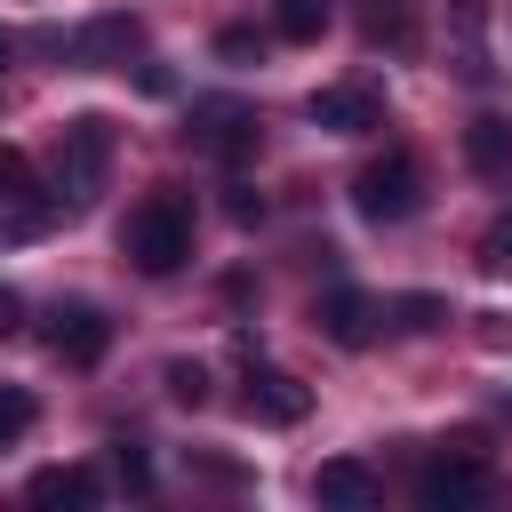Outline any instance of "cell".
Masks as SVG:
<instances>
[{
	"label": "cell",
	"mask_w": 512,
	"mask_h": 512,
	"mask_svg": "<svg viewBox=\"0 0 512 512\" xmlns=\"http://www.w3.org/2000/svg\"><path fill=\"white\" fill-rule=\"evenodd\" d=\"M120 256L144 272V280H168L192 264V200L184 192H144L120 224Z\"/></svg>",
	"instance_id": "1"
},
{
	"label": "cell",
	"mask_w": 512,
	"mask_h": 512,
	"mask_svg": "<svg viewBox=\"0 0 512 512\" xmlns=\"http://www.w3.org/2000/svg\"><path fill=\"white\" fill-rule=\"evenodd\" d=\"M352 208L368 216V224H408L416 208H424V160L416 152H376L360 176H352Z\"/></svg>",
	"instance_id": "2"
},
{
	"label": "cell",
	"mask_w": 512,
	"mask_h": 512,
	"mask_svg": "<svg viewBox=\"0 0 512 512\" xmlns=\"http://www.w3.org/2000/svg\"><path fill=\"white\" fill-rule=\"evenodd\" d=\"M56 184H40L32 176V152H16V144H0V248H24V240H40L48 224H56Z\"/></svg>",
	"instance_id": "3"
},
{
	"label": "cell",
	"mask_w": 512,
	"mask_h": 512,
	"mask_svg": "<svg viewBox=\"0 0 512 512\" xmlns=\"http://www.w3.org/2000/svg\"><path fill=\"white\" fill-rule=\"evenodd\" d=\"M104 160H112V128H104V120H64V144H56V200H64V208H88L96 184H104Z\"/></svg>",
	"instance_id": "4"
},
{
	"label": "cell",
	"mask_w": 512,
	"mask_h": 512,
	"mask_svg": "<svg viewBox=\"0 0 512 512\" xmlns=\"http://www.w3.org/2000/svg\"><path fill=\"white\" fill-rule=\"evenodd\" d=\"M416 496H424L432 512H464V504H488V496H496V472L456 448V456H432V464L416 472Z\"/></svg>",
	"instance_id": "5"
},
{
	"label": "cell",
	"mask_w": 512,
	"mask_h": 512,
	"mask_svg": "<svg viewBox=\"0 0 512 512\" xmlns=\"http://www.w3.org/2000/svg\"><path fill=\"white\" fill-rule=\"evenodd\" d=\"M192 144H200L208 160H248V152H256V112L232 104V96H200V104H192Z\"/></svg>",
	"instance_id": "6"
},
{
	"label": "cell",
	"mask_w": 512,
	"mask_h": 512,
	"mask_svg": "<svg viewBox=\"0 0 512 512\" xmlns=\"http://www.w3.org/2000/svg\"><path fill=\"white\" fill-rule=\"evenodd\" d=\"M48 352H56L64 368H96V360L112 352V320H104L96 304H56V312H48Z\"/></svg>",
	"instance_id": "7"
},
{
	"label": "cell",
	"mask_w": 512,
	"mask_h": 512,
	"mask_svg": "<svg viewBox=\"0 0 512 512\" xmlns=\"http://www.w3.org/2000/svg\"><path fill=\"white\" fill-rule=\"evenodd\" d=\"M240 408H248L256 424H304V416H312V392H304L288 368L248 360V376H240Z\"/></svg>",
	"instance_id": "8"
},
{
	"label": "cell",
	"mask_w": 512,
	"mask_h": 512,
	"mask_svg": "<svg viewBox=\"0 0 512 512\" xmlns=\"http://www.w3.org/2000/svg\"><path fill=\"white\" fill-rule=\"evenodd\" d=\"M312 128H336V136H368V128H384V104H376V88H360V80H336V88H312Z\"/></svg>",
	"instance_id": "9"
},
{
	"label": "cell",
	"mask_w": 512,
	"mask_h": 512,
	"mask_svg": "<svg viewBox=\"0 0 512 512\" xmlns=\"http://www.w3.org/2000/svg\"><path fill=\"white\" fill-rule=\"evenodd\" d=\"M312 496L336 504V512H376V504H384V480H376V464H360V456H328V464L312 472Z\"/></svg>",
	"instance_id": "10"
},
{
	"label": "cell",
	"mask_w": 512,
	"mask_h": 512,
	"mask_svg": "<svg viewBox=\"0 0 512 512\" xmlns=\"http://www.w3.org/2000/svg\"><path fill=\"white\" fill-rule=\"evenodd\" d=\"M320 336L344 344V352H360V344L376 336V304H368L360 288H328V296H320Z\"/></svg>",
	"instance_id": "11"
},
{
	"label": "cell",
	"mask_w": 512,
	"mask_h": 512,
	"mask_svg": "<svg viewBox=\"0 0 512 512\" xmlns=\"http://www.w3.org/2000/svg\"><path fill=\"white\" fill-rule=\"evenodd\" d=\"M464 168H472V176H488V184H504V176H512V120L480 112V120L464 128Z\"/></svg>",
	"instance_id": "12"
},
{
	"label": "cell",
	"mask_w": 512,
	"mask_h": 512,
	"mask_svg": "<svg viewBox=\"0 0 512 512\" xmlns=\"http://www.w3.org/2000/svg\"><path fill=\"white\" fill-rule=\"evenodd\" d=\"M360 32L384 56H416V0H360Z\"/></svg>",
	"instance_id": "13"
},
{
	"label": "cell",
	"mask_w": 512,
	"mask_h": 512,
	"mask_svg": "<svg viewBox=\"0 0 512 512\" xmlns=\"http://www.w3.org/2000/svg\"><path fill=\"white\" fill-rule=\"evenodd\" d=\"M136 48H144V24H136V16H96V24L72 40L80 64H128Z\"/></svg>",
	"instance_id": "14"
},
{
	"label": "cell",
	"mask_w": 512,
	"mask_h": 512,
	"mask_svg": "<svg viewBox=\"0 0 512 512\" xmlns=\"http://www.w3.org/2000/svg\"><path fill=\"white\" fill-rule=\"evenodd\" d=\"M96 496H104V488H96L88 464H48V472L24 480V504H40V512H56V504H96Z\"/></svg>",
	"instance_id": "15"
},
{
	"label": "cell",
	"mask_w": 512,
	"mask_h": 512,
	"mask_svg": "<svg viewBox=\"0 0 512 512\" xmlns=\"http://www.w3.org/2000/svg\"><path fill=\"white\" fill-rule=\"evenodd\" d=\"M272 32L280 40H320L328 32V0H272Z\"/></svg>",
	"instance_id": "16"
},
{
	"label": "cell",
	"mask_w": 512,
	"mask_h": 512,
	"mask_svg": "<svg viewBox=\"0 0 512 512\" xmlns=\"http://www.w3.org/2000/svg\"><path fill=\"white\" fill-rule=\"evenodd\" d=\"M32 416H40L32 392H24V384H0V448H16V440L32 432Z\"/></svg>",
	"instance_id": "17"
},
{
	"label": "cell",
	"mask_w": 512,
	"mask_h": 512,
	"mask_svg": "<svg viewBox=\"0 0 512 512\" xmlns=\"http://www.w3.org/2000/svg\"><path fill=\"white\" fill-rule=\"evenodd\" d=\"M440 320H448L440 296H400V304H392V328H408V336H424V328H440Z\"/></svg>",
	"instance_id": "18"
},
{
	"label": "cell",
	"mask_w": 512,
	"mask_h": 512,
	"mask_svg": "<svg viewBox=\"0 0 512 512\" xmlns=\"http://www.w3.org/2000/svg\"><path fill=\"white\" fill-rule=\"evenodd\" d=\"M480 272H512V208L480 232Z\"/></svg>",
	"instance_id": "19"
},
{
	"label": "cell",
	"mask_w": 512,
	"mask_h": 512,
	"mask_svg": "<svg viewBox=\"0 0 512 512\" xmlns=\"http://www.w3.org/2000/svg\"><path fill=\"white\" fill-rule=\"evenodd\" d=\"M216 56H224V64H248V56H264V40H256L248 24H224V32H216Z\"/></svg>",
	"instance_id": "20"
},
{
	"label": "cell",
	"mask_w": 512,
	"mask_h": 512,
	"mask_svg": "<svg viewBox=\"0 0 512 512\" xmlns=\"http://www.w3.org/2000/svg\"><path fill=\"white\" fill-rule=\"evenodd\" d=\"M168 392H176L184 408H200V400H208V376H200L192 360H168Z\"/></svg>",
	"instance_id": "21"
},
{
	"label": "cell",
	"mask_w": 512,
	"mask_h": 512,
	"mask_svg": "<svg viewBox=\"0 0 512 512\" xmlns=\"http://www.w3.org/2000/svg\"><path fill=\"white\" fill-rule=\"evenodd\" d=\"M112 464H120V480H128L136 496L152 488V464H144V448H128V440H120V448H112Z\"/></svg>",
	"instance_id": "22"
},
{
	"label": "cell",
	"mask_w": 512,
	"mask_h": 512,
	"mask_svg": "<svg viewBox=\"0 0 512 512\" xmlns=\"http://www.w3.org/2000/svg\"><path fill=\"white\" fill-rule=\"evenodd\" d=\"M16 312H24V304H16L8 288H0V336H16Z\"/></svg>",
	"instance_id": "23"
},
{
	"label": "cell",
	"mask_w": 512,
	"mask_h": 512,
	"mask_svg": "<svg viewBox=\"0 0 512 512\" xmlns=\"http://www.w3.org/2000/svg\"><path fill=\"white\" fill-rule=\"evenodd\" d=\"M0 64H8V32H0Z\"/></svg>",
	"instance_id": "24"
}]
</instances>
